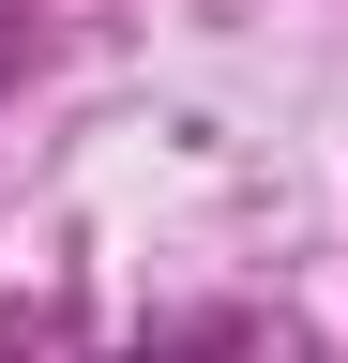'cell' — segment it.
I'll return each instance as SVG.
<instances>
[{"label":"cell","instance_id":"obj_1","mask_svg":"<svg viewBox=\"0 0 348 363\" xmlns=\"http://www.w3.org/2000/svg\"><path fill=\"white\" fill-rule=\"evenodd\" d=\"M257 333H242V318L228 303H197V318H167V333H137V348H91V363H242Z\"/></svg>","mask_w":348,"mask_h":363}]
</instances>
